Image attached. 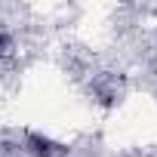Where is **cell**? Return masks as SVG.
Segmentation results:
<instances>
[{
    "label": "cell",
    "mask_w": 157,
    "mask_h": 157,
    "mask_svg": "<svg viewBox=\"0 0 157 157\" xmlns=\"http://www.w3.org/2000/svg\"><path fill=\"white\" fill-rule=\"evenodd\" d=\"M25 151L31 157H68V148L65 145H59V142H52L46 136H37V132L25 139Z\"/></svg>",
    "instance_id": "1"
}]
</instances>
